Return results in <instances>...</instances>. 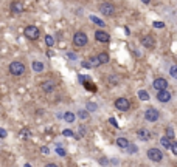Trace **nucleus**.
<instances>
[{"label": "nucleus", "mask_w": 177, "mask_h": 167, "mask_svg": "<svg viewBox=\"0 0 177 167\" xmlns=\"http://www.w3.org/2000/svg\"><path fill=\"white\" fill-rule=\"evenodd\" d=\"M8 70H10V73L12 76H22L25 73V65L22 64V62H19V60H14V62L10 64Z\"/></svg>", "instance_id": "obj_1"}, {"label": "nucleus", "mask_w": 177, "mask_h": 167, "mask_svg": "<svg viewBox=\"0 0 177 167\" xmlns=\"http://www.w3.org/2000/svg\"><path fill=\"white\" fill-rule=\"evenodd\" d=\"M23 34H25V37L30 39V40H37L39 36H40V30L37 26H34V25H30V26L25 28Z\"/></svg>", "instance_id": "obj_2"}, {"label": "nucleus", "mask_w": 177, "mask_h": 167, "mask_svg": "<svg viewBox=\"0 0 177 167\" xmlns=\"http://www.w3.org/2000/svg\"><path fill=\"white\" fill-rule=\"evenodd\" d=\"M87 42H88V37H87V34L83 33V31H78V33H75V36H73V44L79 46V48H83L87 45Z\"/></svg>", "instance_id": "obj_3"}, {"label": "nucleus", "mask_w": 177, "mask_h": 167, "mask_svg": "<svg viewBox=\"0 0 177 167\" xmlns=\"http://www.w3.org/2000/svg\"><path fill=\"white\" fill-rule=\"evenodd\" d=\"M99 11H101V14H103V16L112 17L113 14H115V6H113L110 2H104V3H101Z\"/></svg>", "instance_id": "obj_4"}, {"label": "nucleus", "mask_w": 177, "mask_h": 167, "mask_svg": "<svg viewBox=\"0 0 177 167\" xmlns=\"http://www.w3.org/2000/svg\"><path fill=\"white\" fill-rule=\"evenodd\" d=\"M148 158L151 159V161H154V163H160L162 159H163V153H162L159 149L152 147V149L148 150Z\"/></svg>", "instance_id": "obj_5"}, {"label": "nucleus", "mask_w": 177, "mask_h": 167, "mask_svg": "<svg viewBox=\"0 0 177 167\" xmlns=\"http://www.w3.org/2000/svg\"><path fill=\"white\" fill-rule=\"evenodd\" d=\"M115 107L120 111H126L131 107V102H129V99H126V97H118V99L115 101Z\"/></svg>", "instance_id": "obj_6"}, {"label": "nucleus", "mask_w": 177, "mask_h": 167, "mask_svg": "<svg viewBox=\"0 0 177 167\" xmlns=\"http://www.w3.org/2000/svg\"><path fill=\"white\" fill-rule=\"evenodd\" d=\"M159 110H155V108H148L146 111H145V119L146 121H149V122H155L159 119Z\"/></svg>", "instance_id": "obj_7"}, {"label": "nucleus", "mask_w": 177, "mask_h": 167, "mask_svg": "<svg viewBox=\"0 0 177 167\" xmlns=\"http://www.w3.org/2000/svg\"><path fill=\"white\" fill-rule=\"evenodd\" d=\"M95 40H98V42H101V44H109L110 42V36L106 33V31H97L95 33Z\"/></svg>", "instance_id": "obj_8"}, {"label": "nucleus", "mask_w": 177, "mask_h": 167, "mask_svg": "<svg viewBox=\"0 0 177 167\" xmlns=\"http://www.w3.org/2000/svg\"><path fill=\"white\" fill-rule=\"evenodd\" d=\"M40 88H42V91L45 93H51L54 91V88H56V84H54V81H44L42 84H40Z\"/></svg>", "instance_id": "obj_9"}, {"label": "nucleus", "mask_w": 177, "mask_h": 167, "mask_svg": "<svg viewBox=\"0 0 177 167\" xmlns=\"http://www.w3.org/2000/svg\"><path fill=\"white\" fill-rule=\"evenodd\" d=\"M152 85H154L155 90H166L168 88V81L163 79V78H157L152 82Z\"/></svg>", "instance_id": "obj_10"}, {"label": "nucleus", "mask_w": 177, "mask_h": 167, "mask_svg": "<svg viewBox=\"0 0 177 167\" xmlns=\"http://www.w3.org/2000/svg\"><path fill=\"white\" fill-rule=\"evenodd\" d=\"M11 12L12 14H20V12H23V9H25V6H23V3L22 2H19V0H16V2H12L11 3Z\"/></svg>", "instance_id": "obj_11"}, {"label": "nucleus", "mask_w": 177, "mask_h": 167, "mask_svg": "<svg viewBox=\"0 0 177 167\" xmlns=\"http://www.w3.org/2000/svg\"><path fill=\"white\" fill-rule=\"evenodd\" d=\"M137 136L141 139V141H151L152 133L146 129H140V130H137Z\"/></svg>", "instance_id": "obj_12"}, {"label": "nucleus", "mask_w": 177, "mask_h": 167, "mask_svg": "<svg viewBox=\"0 0 177 167\" xmlns=\"http://www.w3.org/2000/svg\"><path fill=\"white\" fill-rule=\"evenodd\" d=\"M157 99L160 102H169V101H171V93H169L168 90H159Z\"/></svg>", "instance_id": "obj_13"}, {"label": "nucleus", "mask_w": 177, "mask_h": 167, "mask_svg": "<svg viewBox=\"0 0 177 167\" xmlns=\"http://www.w3.org/2000/svg\"><path fill=\"white\" fill-rule=\"evenodd\" d=\"M141 45L145 48H149V50H151V48L155 46V40L151 36H145V37H141Z\"/></svg>", "instance_id": "obj_14"}, {"label": "nucleus", "mask_w": 177, "mask_h": 167, "mask_svg": "<svg viewBox=\"0 0 177 167\" xmlns=\"http://www.w3.org/2000/svg\"><path fill=\"white\" fill-rule=\"evenodd\" d=\"M62 118H64V121H65V122L72 124V122H75V119H76V115H75V113H72V111H65Z\"/></svg>", "instance_id": "obj_15"}, {"label": "nucleus", "mask_w": 177, "mask_h": 167, "mask_svg": "<svg viewBox=\"0 0 177 167\" xmlns=\"http://www.w3.org/2000/svg\"><path fill=\"white\" fill-rule=\"evenodd\" d=\"M129 144H131V142H129L126 138H123V136H121V138H117V145H118L120 149H127Z\"/></svg>", "instance_id": "obj_16"}, {"label": "nucleus", "mask_w": 177, "mask_h": 167, "mask_svg": "<svg viewBox=\"0 0 177 167\" xmlns=\"http://www.w3.org/2000/svg\"><path fill=\"white\" fill-rule=\"evenodd\" d=\"M33 71H36V73H40V71H44V64L42 62H39V60H34L33 62Z\"/></svg>", "instance_id": "obj_17"}, {"label": "nucleus", "mask_w": 177, "mask_h": 167, "mask_svg": "<svg viewBox=\"0 0 177 167\" xmlns=\"http://www.w3.org/2000/svg\"><path fill=\"white\" fill-rule=\"evenodd\" d=\"M97 57H98V60H99L101 65H104V64H107V62H109V54H107V53H99Z\"/></svg>", "instance_id": "obj_18"}, {"label": "nucleus", "mask_w": 177, "mask_h": 167, "mask_svg": "<svg viewBox=\"0 0 177 167\" xmlns=\"http://www.w3.org/2000/svg\"><path fill=\"white\" fill-rule=\"evenodd\" d=\"M19 136L26 141V139H30V138H31V131H30L28 129H22V130L19 131Z\"/></svg>", "instance_id": "obj_19"}, {"label": "nucleus", "mask_w": 177, "mask_h": 167, "mask_svg": "<svg viewBox=\"0 0 177 167\" xmlns=\"http://www.w3.org/2000/svg\"><path fill=\"white\" fill-rule=\"evenodd\" d=\"M160 142H162V145H163L165 149H169V147H171V141H169V138H168L166 135L160 139Z\"/></svg>", "instance_id": "obj_20"}, {"label": "nucleus", "mask_w": 177, "mask_h": 167, "mask_svg": "<svg viewBox=\"0 0 177 167\" xmlns=\"http://www.w3.org/2000/svg\"><path fill=\"white\" fill-rule=\"evenodd\" d=\"M83 85H84V87H86V88L88 90V91H97V87H95L93 84H90L88 81H86V82L83 84Z\"/></svg>", "instance_id": "obj_21"}, {"label": "nucleus", "mask_w": 177, "mask_h": 167, "mask_svg": "<svg viewBox=\"0 0 177 167\" xmlns=\"http://www.w3.org/2000/svg\"><path fill=\"white\" fill-rule=\"evenodd\" d=\"M90 20H92L93 23H97L98 26H104V22H103L101 19H98L97 16H90Z\"/></svg>", "instance_id": "obj_22"}, {"label": "nucleus", "mask_w": 177, "mask_h": 167, "mask_svg": "<svg viewBox=\"0 0 177 167\" xmlns=\"http://www.w3.org/2000/svg\"><path fill=\"white\" fill-rule=\"evenodd\" d=\"M138 97L141 101H148L149 99V94H148V91H145V90H140L138 91Z\"/></svg>", "instance_id": "obj_23"}, {"label": "nucleus", "mask_w": 177, "mask_h": 167, "mask_svg": "<svg viewBox=\"0 0 177 167\" xmlns=\"http://www.w3.org/2000/svg\"><path fill=\"white\" fill-rule=\"evenodd\" d=\"M45 44H47V46H53L54 45V39L47 34V36H45Z\"/></svg>", "instance_id": "obj_24"}, {"label": "nucleus", "mask_w": 177, "mask_h": 167, "mask_svg": "<svg viewBox=\"0 0 177 167\" xmlns=\"http://www.w3.org/2000/svg\"><path fill=\"white\" fill-rule=\"evenodd\" d=\"M107 81H109V84H112V85H117V84L120 82L118 81V76H109Z\"/></svg>", "instance_id": "obj_25"}, {"label": "nucleus", "mask_w": 177, "mask_h": 167, "mask_svg": "<svg viewBox=\"0 0 177 167\" xmlns=\"http://www.w3.org/2000/svg\"><path fill=\"white\" fill-rule=\"evenodd\" d=\"M88 62H90L92 67H99V65H101L99 60H98V57H90V59H88Z\"/></svg>", "instance_id": "obj_26"}, {"label": "nucleus", "mask_w": 177, "mask_h": 167, "mask_svg": "<svg viewBox=\"0 0 177 167\" xmlns=\"http://www.w3.org/2000/svg\"><path fill=\"white\" fill-rule=\"evenodd\" d=\"M169 73H171V76L174 79H177V65H171V68H169Z\"/></svg>", "instance_id": "obj_27"}, {"label": "nucleus", "mask_w": 177, "mask_h": 167, "mask_svg": "<svg viewBox=\"0 0 177 167\" xmlns=\"http://www.w3.org/2000/svg\"><path fill=\"white\" fill-rule=\"evenodd\" d=\"M166 136L169 139H174V130H173V127H168L166 129Z\"/></svg>", "instance_id": "obj_28"}, {"label": "nucleus", "mask_w": 177, "mask_h": 167, "mask_svg": "<svg viewBox=\"0 0 177 167\" xmlns=\"http://www.w3.org/2000/svg\"><path fill=\"white\" fill-rule=\"evenodd\" d=\"M78 115H79L81 119H87V118H88V111H87V110H81Z\"/></svg>", "instance_id": "obj_29"}, {"label": "nucleus", "mask_w": 177, "mask_h": 167, "mask_svg": "<svg viewBox=\"0 0 177 167\" xmlns=\"http://www.w3.org/2000/svg\"><path fill=\"white\" fill-rule=\"evenodd\" d=\"M169 149H171V152L174 153V155H177V141H173V142H171V147H169Z\"/></svg>", "instance_id": "obj_30"}, {"label": "nucleus", "mask_w": 177, "mask_h": 167, "mask_svg": "<svg viewBox=\"0 0 177 167\" xmlns=\"http://www.w3.org/2000/svg\"><path fill=\"white\" fill-rule=\"evenodd\" d=\"M152 26H154V28H159V30H162V28H165V23H163V22H152Z\"/></svg>", "instance_id": "obj_31"}, {"label": "nucleus", "mask_w": 177, "mask_h": 167, "mask_svg": "<svg viewBox=\"0 0 177 167\" xmlns=\"http://www.w3.org/2000/svg\"><path fill=\"white\" fill-rule=\"evenodd\" d=\"M127 149H129V153H137V145L129 144V145H127Z\"/></svg>", "instance_id": "obj_32"}, {"label": "nucleus", "mask_w": 177, "mask_h": 167, "mask_svg": "<svg viewBox=\"0 0 177 167\" xmlns=\"http://www.w3.org/2000/svg\"><path fill=\"white\" fill-rule=\"evenodd\" d=\"M56 153H58L59 156H65V155H67V152H65L62 147H58V149H56Z\"/></svg>", "instance_id": "obj_33"}, {"label": "nucleus", "mask_w": 177, "mask_h": 167, "mask_svg": "<svg viewBox=\"0 0 177 167\" xmlns=\"http://www.w3.org/2000/svg\"><path fill=\"white\" fill-rule=\"evenodd\" d=\"M40 152H42L44 155H48V153H50V149L47 147V145H42V147H40Z\"/></svg>", "instance_id": "obj_34"}, {"label": "nucleus", "mask_w": 177, "mask_h": 167, "mask_svg": "<svg viewBox=\"0 0 177 167\" xmlns=\"http://www.w3.org/2000/svg\"><path fill=\"white\" fill-rule=\"evenodd\" d=\"M109 124H112L113 127L118 129V122H117V119H115V118H110V119H109Z\"/></svg>", "instance_id": "obj_35"}, {"label": "nucleus", "mask_w": 177, "mask_h": 167, "mask_svg": "<svg viewBox=\"0 0 177 167\" xmlns=\"http://www.w3.org/2000/svg\"><path fill=\"white\" fill-rule=\"evenodd\" d=\"M87 108L90 110V111H93V110H97V105H95L93 102H88V104H87Z\"/></svg>", "instance_id": "obj_36"}, {"label": "nucleus", "mask_w": 177, "mask_h": 167, "mask_svg": "<svg viewBox=\"0 0 177 167\" xmlns=\"http://www.w3.org/2000/svg\"><path fill=\"white\" fill-rule=\"evenodd\" d=\"M81 67H84V68H92V65H90V62H88V60H83Z\"/></svg>", "instance_id": "obj_37"}, {"label": "nucleus", "mask_w": 177, "mask_h": 167, "mask_svg": "<svg viewBox=\"0 0 177 167\" xmlns=\"http://www.w3.org/2000/svg\"><path fill=\"white\" fill-rule=\"evenodd\" d=\"M62 135H64V136H75L72 130H64V131H62Z\"/></svg>", "instance_id": "obj_38"}, {"label": "nucleus", "mask_w": 177, "mask_h": 167, "mask_svg": "<svg viewBox=\"0 0 177 167\" xmlns=\"http://www.w3.org/2000/svg\"><path fill=\"white\" fill-rule=\"evenodd\" d=\"M6 135H8V133H6V130L5 129H0V138H6Z\"/></svg>", "instance_id": "obj_39"}, {"label": "nucleus", "mask_w": 177, "mask_h": 167, "mask_svg": "<svg viewBox=\"0 0 177 167\" xmlns=\"http://www.w3.org/2000/svg\"><path fill=\"white\" fill-rule=\"evenodd\" d=\"M84 135H86V129L84 127H79V138L84 136Z\"/></svg>", "instance_id": "obj_40"}, {"label": "nucleus", "mask_w": 177, "mask_h": 167, "mask_svg": "<svg viewBox=\"0 0 177 167\" xmlns=\"http://www.w3.org/2000/svg\"><path fill=\"white\" fill-rule=\"evenodd\" d=\"M99 164H101V166H107V159H106V158H101V159H99Z\"/></svg>", "instance_id": "obj_41"}, {"label": "nucleus", "mask_w": 177, "mask_h": 167, "mask_svg": "<svg viewBox=\"0 0 177 167\" xmlns=\"http://www.w3.org/2000/svg\"><path fill=\"white\" fill-rule=\"evenodd\" d=\"M67 56H69V59H76V54H75V53H69V54H67Z\"/></svg>", "instance_id": "obj_42"}, {"label": "nucleus", "mask_w": 177, "mask_h": 167, "mask_svg": "<svg viewBox=\"0 0 177 167\" xmlns=\"http://www.w3.org/2000/svg\"><path fill=\"white\" fill-rule=\"evenodd\" d=\"M141 2L145 3V5H149V3H151V0H141Z\"/></svg>", "instance_id": "obj_43"}, {"label": "nucleus", "mask_w": 177, "mask_h": 167, "mask_svg": "<svg viewBox=\"0 0 177 167\" xmlns=\"http://www.w3.org/2000/svg\"><path fill=\"white\" fill-rule=\"evenodd\" d=\"M45 167H58V166H56V164H47Z\"/></svg>", "instance_id": "obj_44"}, {"label": "nucleus", "mask_w": 177, "mask_h": 167, "mask_svg": "<svg viewBox=\"0 0 177 167\" xmlns=\"http://www.w3.org/2000/svg\"><path fill=\"white\" fill-rule=\"evenodd\" d=\"M25 167H31V166H30V164H25Z\"/></svg>", "instance_id": "obj_45"}]
</instances>
